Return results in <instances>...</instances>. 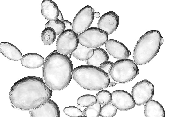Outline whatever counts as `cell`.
<instances>
[{"label":"cell","mask_w":173,"mask_h":117,"mask_svg":"<svg viewBox=\"0 0 173 117\" xmlns=\"http://www.w3.org/2000/svg\"><path fill=\"white\" fill-rule=\"evenodd\" d=\"M52 92L42 79L28 76L20 79L14 84L9 92V98L13 108L31 110L46 103L51 97Z\"/></svg>","instance_id":"1"},{"label":"cell","mask_w":173,"mask_h":117,"mask_svg":"<svg viewBox=\"0 0 173 117\" xmlns=\"http://www.w3.org/2000/svg\"><path fill=\"white\" fill-rule=\"evenodd\" d=\"M73 70L72 62L66 55L57 50L45 59L42 68L43 80L52 90L60 91L65 88L71 80Z\"/></svg>","instance_id":"2"},{"label":"cell","mask_w":173,"mask_h":117,"mask_svg":"<svg viewBox=\"0 0 173 117\" xmlns=\"http://www.w3.org/2000/svg\"><path fill=\"white\" fill-rule=\"evenodd\" d=\"M72 77L80 86L90 90H101L108 88L110 78L108 74L99 67L82 65L73 69Z\"/></svg>","instance_id":"3"},{"label":"cell","mask_w":173,"mask_h":117,"mask_svg":"<svg viewBox=\"0 0 173 117\" xmlns=\"http://www.w3.org/2000/svg\"><path fill=\"white\" fill-rule=\"evenodd\" d=\"M163 42L160 32L152 30L147 31L137 42L133 53L134 62L143 65L151 61L156 56Z\"/></svg>","instance_id":"4"},{"label":"cell","mask_w":173,"mask_h":117,"mask_svg":"<svg viewBox=\"0 0 173 117\" xmlns=\"http://www.w3.org/2000/svg\"><path fill=\"white\" fill-rule=\"evenodd\" d=\"M139 72L137 65L133 60L124 59L113 63L110 68L109 75L116 83L124 84L132 80Z\"/></svg>","instance_id":"5"},{"label":"cell","mask_w":173,"mask_h":117,"mask_svg":"<svg viewBox=\"0 0 173 117\" xmlns=\"http://www.w3.org/2000/svg\"><path fill=\"white\" fill-rule=\"evenodd\" d=\"M108 35L97 27H90L78 34L79 42L88 48H97L105 43L108 39Z\"/></svg>","instance_id":"6"},{"label":"cell","mask_w":173,"mask_h":117,"mask_svg":"<svg viewBox=\"0 0 173 117\" xmlns=\"http://www.w3.org/2000/svg\"><path fill=\"white\" fill-rule=\"evenodd\" d=\"M79 43L78 34L72 30H65L57 38V50L59 53L66 55L72 53L76 49Z\"/></svg>","instance_id":"7"},{"label":"cell","mask_w":173,"mask_h":117,"mask_svg":"<svg viewBox=\"0 0 173 117\" xmlns=\"http://www.w3.org/2000/svg\"><path fill=\"white\" fill-rule=\"evenodd\" d=\"M154 86L149 81L144 79L135 84L131 91L137 105H144L152 99L154 95Z\"/></svg>","instance_id":"8"},{"label":"cell","mask_w":173,"mask_h":117,"mask_svg":"<svg viewBox=\"0 0 173 117\" xmlns=\"http://www.w3.org/2000/svg\"><path fill=\"white\" fill-rule=\"evenodd\" d=\"M93 8L87 5L82 8L77 13L72 23V30L77 34L85 31L92 24L94 17Z\"/></svg>","instance_id":"9"},{"label":"cell","mask_w":173,"mask_h":117,"mask_svg":"<svg viewBox=\"0 0 173 117\" xmlns=\"http://www.w3.org/2000/svg\"><path fill=\"white\" fill-rule=\"evenodd\" d=\"M112 99L111 103L117 109L122 111L130 110L134 107L135 102L132 94L121 90H115L112 93Z\"/></svg>","instance_id":"10"},{"label":"cell","mask_w":173,"mask_h":117,"mask_svg":"<svg viewBox=\"0 0 173 117\" xmlns=\"http://www.w3.org/2000/svg\"><path fill=\"white\" fill-rule=\"evenodd\" d=\"M119 24V16L115 12L110 11L104 14L100 18L97 27L110 35L117 29Z\"/></svg>","instance_id":"11"},{"label":"cell","mask_w":173,"mask_h":117,"mask_svg":"<svg viewBox=\"0 0 173 117\" xmlns=\"http://www.w3.org/2000/svg\"><path fill=\"white\" fill-rule=\"evenodd\" d=\"M107 51L114 58L119 60L128 59L130 52L122 42L116 40H108L105 43Z\"/></svg>","instance_id":"12"},{"label":"cell","mask_w":173,"mask_h":117,"mask_svg":"<svg viewBox=\"0 0 173 117\" xmlns=\"http://www.w3.org/2000/svg\"><path fill=\"white\" fill-rule=\"evenodd\" d=\"M33 117H59L60 112L56 103L50 99L43 105L30 111Z\"/></svg>","instance_id":"13"},{"label":"cell","mask_w":173,"mask_h":117,"mask_svg":"<svg viewBox=\"0 0 173 117\" xmlns=\"http://www.w3.org/2000/svg\"><path fill=\"white\" fill-rule=\"evenodd\" d=\"M59 10L57 4L51 0H44L41 4V12L43 17L49 21H54L57 19Z\"/></svg>","instance_id":"14"},{"label":"cell","mask_w":173,"mask_h":117,"mask_svg":"<svg viewBox=\"0 0 173 117\" xmlns=\"http://www.w3.org/2000/svg\"><path fill=\"white\" fill-rule=\"evenodd\" d=\"M144 105V114L145 117H165V113L164 108L157 101L151 99Z\"/></svg>","instance_id":"15"},{"label":"cell","mask_w":173,"mask_h":117,"mask_svg":"<svg viewBox=\"0 0 173 117\" xmlns=\"http://www.w3.org/2000/svg\"><path fill=\"white\" fill-rule=\"evenodd\" d=\"M45 59L40 55L36 53H28L22 56L20 60L22 65L30 69L39 68L44 64Z\"/></svg>","instance_id":"16"},{"label":"cell","mask_w":173,"mask_h":117,"mask_svg":"<svg viewBox=\"0 0 173 117\" xmlns=\"http://www.w3.org/2000/svg\"><path fill=\"white\" fill-rule=\"evenodd\" d=\"M0 52L7 58L14 61L20 60L22 57L21 52L17 47L7 42L0 43Z\"/></svg>","instance_id":"17"},{"label":"cell","mask_w":173,"mask_h":117,"mask_svg":"<svg viewBox=\"0 0 173 117\" xmlns=\"http://www.w3.org/2000/svg\"><path fill=\"white\" fill-rule=\"evenodd\" d=\"M94 53L92 57L86 61L87 65L99 67L103 62L108 61L109 57L106 51L100 47L94 49Z\"/></svg>","instance_id":"18"},{"label":"cell","mask_w":173,"mask_h":117,"mask_svg":"<svg viewBox=\"0 0 173 117\" xmlns=\"http://www.w3.org/2000/svg\"><path fill=\"white\" fill-rule=\"evenodd\" d=\"M94 49L87 47L79 43L76 49L72 53L73 56L81 61H86L93 56Z\"/></svg>","instance_id":"19"},{"label":"cell","mask_w":173,"mask_h":117,"mask_svg":"<svg viewBox=\"0 0 173 117\" xmlns=\"http://www.w3.org/2000/svg\"><path fill=\"white\" fill-rule=\"evenodd\" d=\"M56 34L54 30L51 27L45 28L42 31L41 39L45 45H50L52 44L56 38Z\"/></svg>","instance_id":"20"},{"label":"cell","mask_w":173,"mask_h":117,"mask_svg":"<svg viewBox=\"0 0 173 117\" xmlns=\"http://www.w3.org/2000/svg\"><path fill=\"white\" fill-rule=\"evenodd\" d=\"M96 96L91 94H85L79 97L77 100V104L81 107H87L92 106L96 102Z\"/></svg>","instance_id":"21"},{"label":"cell","mask_w":173,"mask_h":117,"mask_svg":"<svg viewBox=\"0 0 173 117\" xmlns=\"http://www.w3.org/2000/svg\"><path fill=\"white\" fill-rule=\"evenodd\" d=\"M101 109V104L96 102L93 105L84 109L82 111L83 115L88 117H98L100 114Z\"/></svg>","instance_id":"22"},{"label":"cell","mask_w":173,"mask_h":117,"mask_svg":"<svg viewBox=\"0 0 173 117\" xmlns=\"http://www.w3.org/2000/svg\"><path fill=\"white\" fill-rule=\"evenodd\" d=\"M97 102L101 105H104L111 102L112 99V93L106 90H102L96 94Z\"/></svg>","instance_id":"23"},{"label":"cell","mask_w":173,"mask_h":117,"mask_svg":"<svg viewBox=\"0 0 173 117\" xmlns=\"http://www.w3.org/2000/svg\"><path fill=\"white\" fill-rule=\"evenodd\" d=\"M50 27L55 31L56 35H59L65 30V25L63 21L57 19L54 21H48L45 24V28Z\"/></svg>","instance_id":"24"},{"label":"cell","mask_w":173,"mask_h":117,"mask_svg":"<svg viewBox=\"0 0 173 117\" xmlns=\"http://www.w3.org/2000/svg\"><path fill=\"white\" fill-rule=\"evenodd\" d=\"M117 112V109L110 102L101 107L100 115L102 117H112Z\"/></svg>","instance_id":"25"},{"label":"cell","mask_w":173,"mask_h":117,"mask_svg":"<svg viewBox=\"0 0 173 117\" xmlns=\"http://www.w3.org/2000/svg\"><path fill=\"white\" fill-rule=\"evenodd\" d=\"M63 112L67 116L71 117H81L83 115L82 111L74 106L65 107Z\"/></svg>","instance_id":"26"},{"label":"cell","mask_w":173,"mask_h":117,"mask_svg":"<svg viewBox=\"0 0 173 117\" xmlns=\"http://www.w3.org/2000/svg\"><path fill=\"white\" fill-rule=\"evenodd\" d=\"M113 64V62L108 60L105 61L102 63L99 67L109 75L110 68Z\"/></svg>","instance_id":"27"},{"label":"cell","mask_w":173,"mask_h":117,"mask_svg":"<svg viewBox=\"0 0 173 117\" xmlns=\"http://www.w3.org/2000/svg\"><path fill=\"white\" fill-rule=\"evenodd\" d=\"M63 22L65 25V30L68 29L72 30L73 25L72 23L67 20H64Z\"/></svg>","instance_id":"28"},{"label":"cell","mask_w":173,"mask_h":117,"mask_svg":"<svg viewBox=\"0 0 173 117\" xmlns=\"http://www.w3.org/2000/svg\"><path fill=\"white\" fill-rule=\"evenodd\" d=\"M116 84V82L115 81L112 79L110 80V83L109 85L108 86L110 87H112L114 86Z\"/></svg>","instance_id":"29"},{"label":"cell","mask_w":173,"mask_h":117,"mask_svg":"<svg viewBox=\"0 0 173 117\" xmlns=\"http://www.w3.org/2000/svg\"><path fill=\"white\" fill-rule=\"evenodd\" d=\"M57 19L63 21L64 20L62 13L60 10H59V15Z\"/></svg>","instance_id":"30"},{"label":"cell","mask_w":173,"mask_h":117,"mask_svg":"<svg viewBox=\"0 0 173 117\" xmlns=\"http://www.w3.org/2000/svg\"><path fill=\"white\" fill-rule=\"evenodd\" d=\"M94 17L96 18H99L100 16V13L98 12H96L94 13Z\"/></svg>","instance_id":"31"},{"label":"cell","mask_w":173,"mask_h":117,"mask_svg":"<svg viewBox=\"0 0 173 117\" xmlns=\"http://www.w3.org/2000/svg\"><path fill=\"white\" fill-rule=\"evenodd\" d=\"M72 53H70V54H68L67 55H66V56L70 59L71 58V56H72Z\"/></svg>","instance_id":"32"},{"label":"cell","mask_w":173,"mask_h":117,"mask_svg":"<svg viewBox=\"0 0 173 117\" xmlns=\"http://www.w3.org/2000/svg\"><path fill=\"white\" fill-rule=\"evenodd\" d=\"M81 107L79 105H78L77 106V107L78 108L80 109Z\"/></svg>","instance_id":"33"}]
</instances>
